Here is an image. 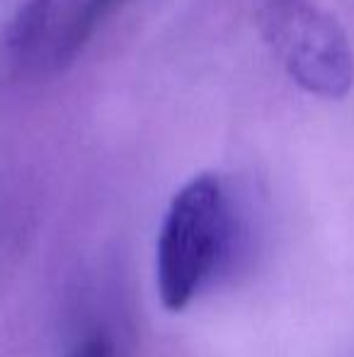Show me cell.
Instances as JSON below:
<instances>
[{
  "label": "cell",
  "mask_w": 354,
  "mask_h": 357,
  "mask_svg": "<svg viewBox=\"0 0 354 357\" xmlns=\"http://www.w3.org/2000/svg\"><path fill=\"white\" fill-rule=\"evenodd\" d=\"M231 234V207L218 175H194L172 197L158 236L156 280L168 311H182L214 278Z\"/></svg>",
  "instance_id": "6da1fadb"
},
{
  "label": "cell",
  "mask_w": 354,
  "mask_h": 357,
  "mask_svg": "<svg viewBox=\"0 0 354 357\" xmlns=\"http://www.w3.org/2000/svg\"><path fill=\"white\" fill-rule=\"evenodd\" d=\"M260 32L301 90L325 100H340L352 90L350 39L340 22L313 0H265Z\"/></svg>",
  "instance_id": "7a4b0ae2"
},
{
  "label": "cell",
  "mask_w": 354,
  "mask_h": 357,
  "mask_svg": "<svg viewBox=\"0 0 354 357\" xmlns=\"http://www.w3.org/2000/svg\"><path fill=\"white\" fill-rule=\"evenodd\" d=\"M51 0H27L8 27V47L17 59H27L34 54L47 37L51 22Z\"/></svg>",
  "instance_id": "3957f363"
},
{
  "label": "cell",
  "mask_w": 354,
  "mask_h": 357,
  "mask_svg": "<svg viewBox=\"0 0 354 357\" xmlns=\"http://www.w3.org/2000/svg\"><path fill=\"white\" fill-rule=\"evenodd\" d=\"M119 0H88L83 5V10L76 15V20L68 27L63 42H58L56 47V63H68L76 56L78 49H83V44L90 39V34L95 32L99 22L117 8Z\"/></svg>",
  "instance_id": "277c9868"
},
{
  "label": "cell",
  "mask_w": 354,
  "mask_h": 357,
  "mask_svg": "<svg viewBox=\"0 0 354 357\" xmlns=\"http://www.w3.org/2000/svg\"><path fill=\"white\" fill-rule=\"evenodd\" d=\"M68 357H119V355L109 338H104V335H92V338H88L83 345H78Z\"/></svg>",
  "instance_id": "5b68a950"
}]
</instances>
